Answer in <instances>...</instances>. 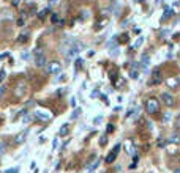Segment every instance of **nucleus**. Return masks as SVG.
<instances>
[{"label":"nucleus","mask_w":180,"mask_h":173,"mask_svg":"<svg viewBox=\"0 0 180 173\" xmlns=\"http://www.w3.org/2000/svg\"><path fill=\"white\" fill-rule=\"evenodd\" d=\"M5 76H6L5 69H0V82H3V80H5Z\"/></svg>","instance_id":"2eb2a0df"},{"label":"nucleus","mask_w":180,"mask_h":173,"mask_svg":"<svg viewBox=\"0 0 180 173\" xmlns=\"http://www.w3.org/2000/svg\"><path fill=\"white\" fill-rule=\"evenodd\" d=\"M175 124H177V126H180V116L177 118V121H175Z\"/></svg>","instance_id":"c756f323"},{"label":"nucleus","mask_w":180,"mask_h":173,"mask_svg":"<svg viewBox=\"0 0 180 173\" xmlns=\"http://www.w3.org/2000/svg\"><path fill=\"white\" fill-rule=\"evenodd\" d=\"M3 153H5V145H3V143H0V156H2Z\"/></svg>","instance_id":"5701e85b"},{"label":"nucleus","mask_w":180,"mask_h":173,"mask_svg":"<svg viewBox=\"0 0 180 173\" xmlns=\"http://www.w3.org/2000/svg\"><path fill=\"white\" fill-rule=\"evenodd\" d=\"M29 57H30L29 52H22V54H21V58H22V60H29Z\"/></svg>","instance_id":"aec40b11"},{"label":"nucleus","mask_w":180,"mask_h":173,"mask_svg":"<svg viewBox=\"0 0 180 173\" xmlns=\"http://www.w3.org/2000/svg\"><path fill=\"white\" fill-rule=\"evenodd\" d=\"M60 69H62V65H60L59 61H52L46 66V71H48L49 74H59Z\"/></svg>","instance_id":"20e7f679"},{"label":"nucleus","mask_w":180,"mask_h":173,"mask_svg":"<svg viewBox=\"0 0 180 173\" xmlns=\"http://www.w3.org/2000/svg\"><path fill=\"white\" fill-rule=\"evenodd\" d=\"M18 25H19V27H21V25H24V21H22V19H19V21H18Z\"/></svg>","instance_id":"cd10ccee"},{"label":"nucleus","mask_w":180,"mask_h":173,"mask_svg":"<svg viewBox=\"0 0 180 173\" xmlns=\"http://www.w3.org/2000/svg\"><path fill=\"white\" fill-rule=\"evenodd\" d=\"M149 61H150V58L147 57V55H145V57H142V61H141L142 65H141V66H142V68L145 69V68H147V66H149Z\"/></svg>","instance_id":"ddd939ff"},{"label":"nucleus","mask_w":180,"mask_h":173,"mask_svg":"<svg viewBox=\"0 0 180 173\" xmlns=\"http://www.w3.org/2000/svg\"><path fill=\"white\" fill-rule=\"evenodd\" d=\"M169 143H174V145H179L180 143V134H171L168 139Z\"/></svg>","instance_id":"9d476101"},{"label":"nucleus","mask_w":180,"mask_h":173,"mask_svg":"<svg viewBox=\"0 0 180 173\" xmlns=\"http://www.w3.org/2000/svg\"><path fill=\"white\" fill-rule=\"evenodd\" d=\"M5 173H19V168L18 167H13V168H10V170H6Z\"/></svg>","instance_id":"f3484780"},{"label":"nucleus","mask_w":180,"mask_h":173,"mask_svg":"<svg viewBox=\"0 0 180 173\" xmlns=\"http://www.w3.org/2000/svg\"><path fill=\"white\" fill-rule=\"evenodd\" d=\"M98 164H100V161H96V162H95V164H93V165H90V167H89V172H93V170H95L96 167H98Z\"/></svg>","instance_id":"dca6fc26"},{"label":"nucleus","mask_w":180,"mask_h":173,"mask_svg":"<svg viewBox=\"0 0 180 173\" xmlns=\"http://www.w3.org/2000/svg\"><path fill=\"white\" fill-rule=\"evenodd\" d=\"M59 146V139H54V140H52V149H55Z\"/></svg>","instance_id":"6ab92c4d"},{"label":"nucleus","mask_w":180,"mask_h":173,"mask_svg":"<svg viewBox=\"0 0 180 173\" xmlns=\"http://www.w3.org/2000/svg\"><path fill=\"white\" fill-rule=\"evenodd\" d=\"M35 116L38 120H41V121H49L52 118V114L49 110H46V109L38 107V109H35Z\"/></svg>","instance_id":"f257e3e1"},{"label":"nucleus","mask_w":180,"mask_h":173,"mask_svg":"<svg viewBox=\"0 0 180 173\" xmlns=\"http://www.w3.org/2000/svg\"><path fill=\"white\" fill-rule=\"evenodd\" d=\"M68 131H70V129H68V124H63L62 128H60V131H59V135H62V137H63V135L68 134Z\"/></svg>","instance_id":"f8f14e48"},{"label":"nucleus","mask_w":180,"mask_h":173,"mask_svg":"<svg viewBox=\"0 0 180 173\" xmlns=\"http://www.w3.org/2000/svg\"><path fill=\"white\" fill-rule=\"evenodd\" d=\"M130 76H131V79H138V71H131Z\"/></svg>","instance_id":"412c9836"},{"label":"nucleus","mask_w":180,"mask_h":173,"mask_svg":"<svg viewBox=\"0 0 180 173\" xmlns=\"http://www.w3.org/2000/svg\"><path fill=\"white\" fill-rule=\"evenodd\" d=\"M141 43H142V38H138V41H136L134 47H139V46H141Z\"/></svg>","instance_id":"b1692460"},{"label":"nucleus","mask_w":180,"mask_h":173,"mask_svg":"<svg viewBox=\"0 0 180 173\" xmlns=\"http://www.w3.org/2000/svg\"><path fill=\"white\" fill-rule=\"evenodd\" d=\"M57 3V0H49V6H52V5H55Z\"/></svg>","instance_id":"bb28decb"},{"label":"nucleus","mask_w":180,"mask_h":173,"mask_svg":"<svg viewBox=\"0 0 180 173\" xmlns=\"http://www.w3.org/2000/svg\"><path fill=\"white\" fill-rule=\"evenodd\" d=\"M161 101L168 105L174 104V98H172V95H169V93H161Z\"/></svg>","instance_id":"0eeeda50"},{"label":"nucleus","mask_w":180,"mask_h":173,"mask_svg":"<svg viewBox=\"0 0 180 173\" xmlns=\"http://www.w3.org/2000/svg\"><path fill=\"white\" fill-rule=\"evenodd\" d=\"M52 22H59V18H57V14H52Z\"/></svg>","instance_id":"393cba45"},{"label":"nucleus","mask_w":180,"mask_h":173,"mask_svg":"<svg viewBox=\"0 0 180 173\" xmlns=\"http://www.w3.org/2000/svg\"><path fill=\"white\" fill-rule=\"evenodd\" d=\"M71 107H76V98H71Z\"/></svg>","instance_id":"a878e982"},{"label":"nucleus","mask_w":180,"mask_h":173,"mask_svg":"<svg viewBox=\"0 0 180 173\" xmlns=\"http://www.w3.org/2000/svg\"><path fill=\"white\" fill-rule=\"evenodd\" d=\"M79 114H81V109H76V110L73 112V115H71V120H76L79 116Z\"/></svg>","instance_id":"4468645a"},{"label":"nucleus","mask_w":180,"mask_h":173,"mask_svg":"<svg viewBox=\"0 0 180 173\" xmlns=\"http://www.w3.org/2000/svg\"><path fill=\"white\" fill-rule=\"evenodd\" d=\"M27 134H29V129H25V131H22L21 134H18L14 137V142L16 143H22V142L25 140V137H27Z\"/></svg>","instance_id":"6e6552de"},{"label":"nucleus","mask_w":180,"mask_h":173,"mask_svg":"<svg viewBox=\"0 0 180 173\" xmlns=\"http://www.w3.org/2000/svg\"><path fill=\"white\" fill-rule=\"evenodd\" d=\"M46 13H48V8H46V9H43V11H41V13H40V14H38V16H40V18H41V19H43V18H44V16H46Z\"/></svg>","instance_id":"4be33fe9"},{"label":"nucleus","mask_w":180,"mask_h":173,"mask_svg":"<svg viewBox=\"0 0 180 173\" xmlns=\"http://www.w3.org/2000/svg\"><path fill=\"white\" fill-rule=\"evenodd\" d=\"M158 109H160V102L156 101L155 98H152V99H149L147 102H145V110H147V114H156L158 112Z\"/></svg>","instance_id":"f03ea898"},{"label":"nucleus","mask_w":180,"mask_h":173,"mask_svg":"<svg viewBox=\"0 0 180 173\" xmlns=\"http://www.w3.org/2000/svg\"><path fill=\"white\" fill-rule=\"evenodd\" d=\"M166 84H168L169 88H177L180 85V77H169L168 80H166Z\"/></svg>","instance_id":"423d86ee"},{"label":"nucleus","mask_w":180,"mask_h":173,"mask_svg":"<svg viewBox=\"0 0 180 173\" xmlns=\"http://www.w3.org/2000/svg\"><path fill=\"white\" fill-rule=\"evenodd\" d=\"M33 60H35V65L38 66V68H43V66L46 65V55L43 54V51H35Z\"/></svg>","instance_id":"7ed1b4c3"},{"label":"nucleus","mask_w":180,"mask_h":173,"mask_svg":"<svg viewBox=\"0 0 180 173\" xmlns=\"http://www.w3.org/2000/svg\"><path fill=\"white\" fill-rule=\"evenodd\" d=\"M175 173H180V170H177V172H175Z\"/></svg>","instance_id":"7c9ffc66"},{"label":"nucleus","mask_w":180,"mask_h":173,"mask_svg":"<svg viewBox=\"0 0 180 173\" xmlns=\"http://www.w3.org/2000/svg\"><path fill=\"white\" fill-rule=\"evenodd\" d=\"M123 146H125L126 154H130V156H133V154H134V148H133V145H131V142H130V140H126L125 143H123Z\"/></svg>","instance_id":"1a4fd4ad"},{"label":"nucleus","mask_w":180,"mask_h":173,"mask_svg":"<svg viewBox=\"0 0 180 173\" xmlns=\"http://www.w3.org/2000/svg\"><path fill=\"white\" fill-rule=\"evenodd\" d=\"M30 120H32V116H30V115L22 116V123H30Z\"/></svg>","instance_id":"a211bd4d"},{"label":"nucleus","mask_w":180,"mask_h":173,"mask_svg":"<svg viewBox=\"0 0 180 173\" xmlns=\"http://www.w3.org/2000/svg\"><path fill=\"white\" fill-rule=\"evenodd\" d=\"M172 14H174V11H172V8H169V6H166V8H164V16H163V19H168V18H171Z\"/></svg>","instance_id":"9b49d317"},{"label":"nucleus","mask_w":180,"mask_h":173,"mask_svg":"<svg viewBox=\"0 0 180 173\" xmlns=\"http://www.w3.org/2000/svg\"><path fill=\"white\" fill-rule=\"evenodd\" d=\"M3 90H5V86H0V96L3 95Z\"/></svg>","instance_id":"c85d7f7f"},{"label":"nucleus","mask_w":180,"mask_h":173,"mask_svg":"<svg viewBox=\"0 0 180 173\" xmlns=\"http://www.w3.org/2000/svg\"><path fill=\"white\" fill-rule=\"evenodd\" d=\"M119 149H120V145H115L114 148H112V151L106 156V164H112V162L115 161V157H117V154H119Z\"/></svg>","instance_id":"39448f33"}]
</instances>
